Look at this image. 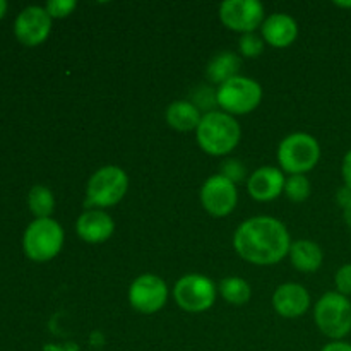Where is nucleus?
I'll return each instance as SVG.
<instances>
[{"label": "nucleus", "instance_id": "obj_7", "mask_svg": "<svg viewBox=\"0 0 351 351\" xmlns=\"http://www.w3.org/2000/svg\"><path fill=\"white\" fill-rule=\"evenodd\" d=\"M218 106L228 115H247L263 101V88L256 79L235 75L216 89Z\"/></svg>", "mask_w": 351, "mask_h": 351}, {"label": "nucleus", "instance_id": "obj_22", "mask_svg": "<svg viewBox=\"0 0 351 351\" xmlns=\"http://www.w3.org/2000/svg\"><path fill=\"white\" fill-rule=\"evenodd\" d=\"M312 192V184L305 175H290L285 182L283 194L290 199L291 202H304L307 201Z\"/></svg>", "mask_w": 351, "mask_h": 351}, {"label": "nucleus", "instance_id": "obj_16", "mask_svg": "<svg viewBox=\"0 0 351 351\" xmlns=\"http://www.w3.org/2000/svg\"><path fill=\"white\" fill-rule=\"evenodd\" d=\"M264 43L274 48H287L298 38V24L291 16L283 12L271 14L261 26Z\"/></svg>", "mask_w": 351, "mask_h": 351}, {"label": "nucleus", "instance_id": "obj_1", "mask_svg": "<svg viewBox=\"0 0 351 351\" xmlns=\"http://www.w3.org/2000/svg\"><path fill=\"white\" fill-rule=\"evenodd\" d=\"M237 254L254 266H273L288 256L290 233L273 216H254L243 221L233 233Z\"/></svg>", "mask_w": 351, "mask_h": 351}, {"label": "nucleus", "instance_id": "obj_11", "mask_svg": "<svg viewBox=\"0 0 351 351\" xmlns=\"http://www.w3.org/2000/svg\"><path fill=\"white\" fill-rule=\"evenodd\" d=\"M201 204L215 218H225L235 209L239 202L237 185L221 173L211 175L201 187Z\"/></svg>", "mask_w": 351, "mask_h": 351}, {"label": "nucleus", "instance_id": "obj_18", "mask_svg": "<svg viewBox=\"0 0 351 351\" xmlns=\"http://www.w3.org/2000/svg\"><path fill=\"white\" fill-rule=\"evenodd\" d=\"M165 119H167V123L173 130L189 132V130L197 129V125L201 123L202 113L192 101L180 99V101H173L171 105H168L167 112H165Z\"/></svg>", "mask_w": 351, "mask_h": 351}, {"label": "nucleus", "instance_id": "obj_10", "mask_svg": "<svg viewBox=\"0 0 351 351\" xmlns=\"http://www.w3.org/2000/svg\"><path fill=\"white\" fill-rule=\"evenodd\" d=\"M219 19L237 33H256L264 23V5L259 0H225L219 5Z\"/></svg>", "mask_w": 351, "mask_h": 351}, {"label": "nucleus", "instance_id": "obj_4", "mask_svg": "<svg viewBox=\"0 0 351 351\" xmlns=\"http://www.w3.org/2000/svg\"><path fill=\"white\" fill-rule=\"evenodd\" d=\"M321 160V146L317 139L307 132H293L278 146V163L281 171L290 175H305L314 170Z\"/></svg>", "mask_w": 351, "mask_h": 351}, {"label": "nucleus", "instance_id": "obj_14", "mask_svg": "<svg viewBox=\"0 0 351 351\" xmlns=\"http://www.w3.org/2000/svg\"><path fill=\"white\" fill-rule=\"evenodd\" d=\"M285 182L287 178L280 168L261 167L247 178V191L256 201L269 202L283 194Z\"/></svg>", "mask_w": 351, "mask_h": 351}, {"label": "nucleus", "instance_id": "obj_2", "mask_svg": "<svg viewBox=\"0 0 351 351\" xmlns=\"http://www.w3.org/2000/svg\"><path fill=\"white\" fill-rule=\"evenodd\" d=\"M242 129L237 122L235 117L221 112V110H213L202 115L201 123L195 129V139L199 147L206 154L211 156H226L232 153L240 143Z\"/></svg>", "mask_w": 351, "mask_h": 351}, {"label": "nucleus", "instance_id": "obj_8", "mask_svg": "<svg viewBox=\"0 0 351 351\" xmlns=\"http://www.w3.org/2000/svg\"><path fill=\"white\" fill-rule=\"evenodd\" d=\"M218 288L202 274H185L175 283L173 297L178 307L191 314H201L215 305Z\"/></svg>", "mask_w": 351, "mask_h": 351}, {"label": "nucleus", "instance_id": "obj_25", "mask_svg": "<svg viewBox=\"0 0 351 351\" xmlns=\"http://www.w3.org/2000/svg\"><path fill=\"white\" fill-rule=\"evenodd\" d=\"M192 103H194L199 110H206L204 113L213 112V106L218 105L216 91H213L209 86H199V88L192 93Z\"/></svg>", "mask_w": 351, "mask_h": 351}, {"label": "nucleus", "instance_id": "obj_5", "mask_svg": "<svg viewBox=\"0 0 351 351\" xmlns=\"http://www.w3.org/2000/svg\"><path fill=\"white\" fill-rule=\"evenodd\" d=\"M129 177L125 171L115 165L99 168L86 185V208H112L119 204L127 194Z\"/></svg>", "mask_w": 351, "mask_h": 351}, {"label": "nucleus", "instance_id": "obj_31", "mask_svg": "<svg viewBox=\"0 0 351 351\" xmlns=\"http://www.w3.org/2000/svg\"><path fill=\"white\" fill-rule=\"evenodd\" d=\"M336 7H341V9H351V2H345V0H336Z\"/></svg>", "mask_w": 351, "mask_h": 351}, {"label": "nucleus", "instance_id": "obj_20", "mask_svg": "<svg viewBox=\"0 0 351 351\" xmlns=\"http://www.w3.org/2000/svg\"><path fill=\"white\" fill-rule=\"evenodd\" d=\"M218 291L223 297V300L232 305H245L250 300V297H252L250 285L245 280L237 276H230L219 281Z\"/></svg>", "mask_w": 351, "mask_h": 351}, {"label": "nucleus", "instance_id": "obj_21", "mask_svg": "<svg viewBox=\"0 0 351 351\" xmlns=\"http://www.w3.org/2000/svg\"><path fill=\"white\" fill-rule=\"evenodd\" d=\"M27 206H29V211L36 216V219L51 218L55 209V197L48 187L34 185L27 194Z\"/></svg>", "mask_w": 351, "mask_h": 351}, {"label": "nucleus", "instance_id": "obj_32", "mask_svg": "<svg viewBox=\"0 0 351 351\" xmlns=\"http://www.w3.org/2000/svg\"><path fill=\"white\" fill-rule=\"evenodd\" d=\"M7 2L5 0H0V19H2L3 16H5V12H7Z\"/></svg>", "mask_w": 351, "mask_h": 351}, {"label": "nucleus", "instance_id": "obj_19", "mask_svg": "<svg viewBox=\"0 0 351 351\" xmlns=\"http://www.w3.org/2000/svg\"><path fill=\"white\" fill-rule=\"evenodd\" d=\"M240 57L233 51H219L215 57L209 60L208 67H206V77L209 82L221 86L223 82L230 81L232 77L239 75L240 71Z\"/></svg>", "mask_w": 351, "mask_h": 351}, {"label": "nucleus", "instance_id": "obj_3", "mask_svg": "<svg viewBox=\"0 0 351 351\" xmlns=\"http://www.w3.org/2000/svg\"><path fill=\"white\" fill-rule=\"evenodd\" d=\"M314 321L319 331L332 341H343L351 332V302L338 291L322 295L314 307Z\"/></svg>", "mask_w": 351, "mask_h": 351}, {"label": "nucleus", "instance_id": "obj_9", "mask_svg": "<svg viewBox=\"0 0 351 351\" xmlns=\"http://www.w3.org/2000/svg\"><path fill=\"white\" fill-rule=\"evenodd\" d=\"M168 300V287L156 274H141L129 288V304L141 314H156Z\"/></svg>", "mask_w": 351, "mask_h": 351}, {"label": "nucleus", "instance_id": "obj_23", "mask_svg": "<svg viewBox=\"0 0 351 351\" xmlns=\"http://www.w3.org/2000/svg\"><path fill=\"white\" fill-rule=\"evenodd\" d=\"M264 45L266 43H264L263 36H259V34H242L239 41L240 55H243L245 58H257L264 51Z\"/></svg>", "mask_w": 351, "mask_h": 351}, {"label": "nucleus", "instance_id": "obj_30", "mask_svg": "<svg viewBox=\"0 0 351 351\" xmlns=\"http://www.w3.org/2000/svg\"><path fill=\"white\" fill-rule=\"evenodd\" d=\"M341 211H343V219H345L346 226H348V228L351 230V199L348 202H346L345 206H343Z\"/></svg>", "mask_w": 351, "mask_h": 351}, {"label": "nucleus", "instance_id": "obj_17", "mask_svg": "<svg viewBox=\"0 0 351 351\" xmlns=\"http://www.w3.org/2000/svg\"><path fill=\"white\" fill-rule=\"evenodd\" d=\"M288 256H290V261L295 269L300 271V273H315V271L321 269L322 263H324V252L312 240L291 242Z\"/></svg>", "mask_w": 351, "mask_h": 351}, {"label": "nucleus", "instance_id": "obj_13", "mask_svg": "<svg viewBox=\"0 0 351 351\" xmlns=\"http://www.w3.org/2000/svg\"><path fill=\"white\" fill-rule=\"evenodd\" d=\"M273 307L285 319L302 317L311 307V295L298 283L280 285L273 293Z\"/></svg>", "mask_w": 351, "mask_h": 351}, {"label": "nucleus", "instance_id": "obj_29", "mask_svg": "<svg viewBox=\"0 0 351 351\" xmlns=\"http://www.w3.org/2000/svg\"><path fill=\"white\" fill-rule=\"evenodd\" d=\"M321 351H351V343L346 341H331Z\"/></svg>", "mask_w": 351, "mask_h": 351}, {"label": "nucleus", "instance_id": "obj_6", "mask_svg": "<svg viewBox=\"0 0 351 351\" xmlns=\"http://www.w3.org/2000/svg\"><path fill=\"white\" fill-rule=\"evenodd\" d=\"M64 228L51 218H40L29 223L23 237L24 254L33 263H48L64 247Z\"/></svg>", "mask_w": 351, "mask_h": 351}, {"label": "nucleus", "instance_id": "obj_12", "mask_svg": "<svg viewBox=\"0 0 351 351\" xmlns=\"http://www.w3.org/2000/svg\"><path fill=\"white\" fill-rule=\"evenodd\" d=\"M51 17L45 7L29 5L19 12L14 21V34L26 47H38L50 36Z\"/></svg>", "mask_w": 351, "mask_h": 351}, {"label": "nucleus", "instance_id": "obj_15", "mask_svg": "<svg viewBox=\"0 0 351 351\" xmlns=\"http://www.w3.org/2000/svg\"><path fill=\"white\" fill-rule=\"evenodd\" d=\"M115 232L112 216L103 209H88L75 221V233L88 243H103Z\"/></svg>", "mask_w": 351, "mask_h": 351}, {"label": "nucleus", "instance_id": "obj_24", "mask_svg": "<svg viewBox=\"0 0 351 351\" xmlns=\"http://www.w3.org/2000/svg\"><path fill=\"white\" fill-rule=\"evenodd\" d=\"M221 175L237 185L247 178V168L240 160H237V158H230V160L223 161Z\"/></svg>", "mask_w": 351, "mask_h": 351}, {"label": "nucleus", "instance_id": "obj_26", "mask_svg": "<svg viewBox=\"0 0 351 351\" xmlns=\"http://www.w3.org/2000/svg\"><path fill=\"white\" fill-rule=\"evenodd\" d=\"M75 7H77L75 0H50L45 5V9L50 14L51 19H64V17L71 16L74 12Z\"/></svg>", "mask_w": 351, "mask_h": 351}, {"label": "nucleus", "instance_id": "obj_27", "mask_svg": "<svg viewBox=\"0 0 351 351\" xmlns=\"http://www.w3.org/2000/svg\"><path fill=\"white\" fill-rule=\"evenodd\" d=\"M335 285L338 293L345 295V297L351 295V264H345L336 271Z\"/></svg>", "mask_w": 351, "mask_h": 351}, {"label": "nucleus", "instance_id": "obj_28", "mask_svg": "<svg viewBox=\"0 0 351 351\" xmlns=\"http://www.w3.org/2000/svg\"><path fill=\"white\" fill-rule=\"evenodd\" d=\"M341 177L345 182V187H348L351 191V149L345 154L341 163Z\"/></svg>", "mask_w": 351, "mask_h": 351}]
</instances>
